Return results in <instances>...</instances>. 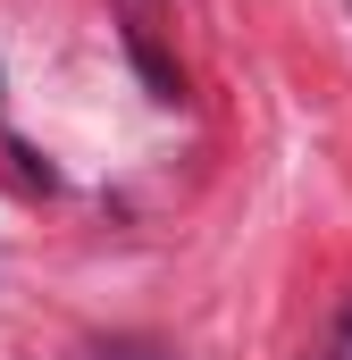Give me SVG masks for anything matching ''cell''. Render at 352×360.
<instances>
[{
    "mask_svg": "<svg viewBox=\"0 0 352 360\" xmlns=\"http://www.w3.org/2000/svg\"><path fill=\"white\" fill-rule=\"evenodd\" d=\"M126 51H134V68H143V84H151V101H184V76H176L168 59H160L151 25H134V34H126Z\"/></svg>",
    "mask_w": 352,
    "mask_h": 360,
    "instance_id": "obj_1",
    "label": "cell"
},
{
    "mask_svg": "<svg viewBox=\"0 0 352 360\" xmlns=\"http://www.w3.org/2000/svg\"><path fill=\"white\" fill-rule=\"evenodd\" d=\"M327 360H352V302L336 310V344H327Z\"/></svg>",
    "mask_w": 352,
    "mask_h": 360,
    "instance_id": "obj_2",
    "label": "cell"
}]
</instances>
